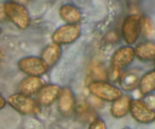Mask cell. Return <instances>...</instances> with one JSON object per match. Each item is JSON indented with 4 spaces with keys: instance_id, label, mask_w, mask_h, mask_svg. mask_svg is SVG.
Masks as SVG:
<instances>
[{
    "instance_id": "6da1fadb",
    "label": "cell",
    "mask_w": 155,
    "mask_h": 129,
    "mask_svg": "<svg viewBox=\"0 0 155 129\" xmlns=\"http://www.w3.org/2000/svg\"><path fill=\"white\" fill-rule=\"evenodd\" d=\"M6 18L15 27L25 30L30 27V16L27 8L16 2H5L3 5Z\"/></svg>"
},
{
    "instance_id": "7a4b0ae2",
    "label": "cell",
    "mask_w": 155,
    "mask_h": 129,
    "mask_svg": "<svg viewBox=\"0 0 155 129\" xmlns=\"http://www.w3.org/2000/svg\"><path fill=\"white\" fill-rule=\"evenodd\" d=\"M88 89L95 98L106 102L113 103L124 95L120 88L104 80L91 82L88 85Z\"/></svg>"
},
{
    "instance_id": "3957f363",
    "label": "cell",
    "mask_w": 155,
    "mask_h": 129,
    "mask_svg": "<svg viewBox=\"0 0 155 129\" xmlns=\"http://www.w3.org/2000/svg\"><path fill=\"white\" fill-rule=\"evenodd\" d=\"M6 102L13 110L24 116L36 115L39 112V105L36 100L20 92L10 95Z\"/></svg>"
},
{
    "instance_id": "277c9868",
    "label": "cell",
    "mask_w": 155,
    "mask_h": 129,
    "mask_svg": "<svg viewBox=\"0 0 155 129\" xmlns=\"http://www.w3.org/2000/svg\"><path fill=\"white\" fill-rule=\"evenodd\" d=\"M141 34V16L136 14L130 15L124 19L121 27V35L127 45L136 43Z\"/></svg>"
},
{
    "instance_id": "5b68a950",
    "label": "cell",
    "mask_w": 155,
    "mask_h": 129,
    "mask_svg": "<svg viewBox=\"0 0 155 129\" xmlns=\"http://www.w3.org/2000/svg\"><path fill=\"white\" fill-rule=\"evenodd\" d=\"M18 67L28 76H39L45 75L49 69L46 63L36 56H27L18 61Z\"/></svg>"
},
{
    "instance_id": "8992f818",
    "label": "cell",
    "mask_w": 155,
    "mask_h": 129,
    "mask_svg": "<svg viewBox=\"0 0 155 129\" xmlns=\"http://www.w3.org/2000/svg\"><path fill=\"white\" fill-rule=\"evenodd\" d=\"M81 26L80 24H68L58 27L51 35L54 43L61 45H69L75 42L81 35Z\"/></svg>"
},
{
    "instance_id": "52a82bcc",
    "label": "cell",
    "mask_w": 155,
    "mask_h": 129,
    "mask_svg": "<svg viewBox=\"0 0 155 129\" xmlns=\"http://www.w3.org/2000/svg\"><path fill=\"white\" fill-rule=\"evenodd\" d=\"M134 49L132 46L126 45L117 49L110 59L112 72L116 77L123 69L130 66L135 59Z\"/></svg>"
},
{
    "instance_id": "ba28073f",
    "label": "cell",
    "mask_w": 155,
    "mask_h": 129,
    "mask_svg": "<svg viewBox=\"0 0 155 129\" xmlns=\"http://www.w3.org/2000/svg\"><path fill=\"white\" fill-rule=\"evenodd\" d=\"M129 113L136 122L141 124H151L155 119L154 109L143 100L131 99Z\"/></svg>"
},
{
    "instance_id": "9c48e42d",
    "label": "cell",
    "mask_w": 155,
    "mask_h": 129,
    "mask_svg": "<svg viewBox=\"0 0 155 129\" xmlns=\"http://www.w3.org/2000/svg\"><path fill=\"white\" fill-rule=\"evenodd\" d=\"M57 102L59 112L63 116H70L74 113L76 107V98L71 88H61Z\"/></svg>"
},
{
    "instance_id": "30bf717a",
    "label": "cell",
    "mask_w": 155,
    "mask_h": 129,
    "mask_svg": "<svg viewBox=\"0 0 155 129\" xmlns=\"http://www.w3.org/2000/svg\"><path fill=\"white\" fill-rule=\"evenodd\" d=\"M61 87L56 84H45L37 93L36 102L42 107H48L57 101Z\"/></svg>"
},
{
    "instance_id": "8fae6325",
    "label": "cell",
    "mask_w": 155,
    "mask_h": 129,
    "mask_svg": "<svg viewBox=\"0 0 155 129\" xmlns=\"http://www.w3.org/2000/svg\"><path fill=\"white\" fill-rule=\"evenodd\" d=\"M45 85V82L42 77L27 76L20 82L18 90L20 93L31 97L36 95Z\"/></svg>"
},
{
    "instance_id": "7c38bea8",
    "label": "cell",
    "mask_w": 155,
    "mask_h": 129,
    "mask_svg": "<svg viewBox=\"0 0 155 129\" xmlns=\"http://www.w3.org/2000/svg\"><path fill=\"white\" fill-rule=\"evenodd\" d=\"M61 54V46L51 42L43 48L40 54V58L46 63L48 67H51L58 62Z\"/></svg>"
},
{
    "instance_id": "4fadbf2b",
    "label": "cell",
    "mask_w": 155,
    "mask_h": 129,
    "mask_svg": "<svg viewBox=\"0 0 155 129\" xmlns=\"http://www.w3.org/2000/svg\"><path fill=\"white\" fill-rule=\"evenodd\" d=\"M58 13L61 18L68 24H80L83 18L80 9L69 3L61 6Z\"/></svg>"
},
{
    "instance_id": "5bb4252c",
    "label": "cell",
    "mask_w": 155,
    "mask_h": 129,
    "mask_svg": "<svg viewBox=\"0 0 155 129\" xmlns=\"http://www.w3.org/2000/svg\"><path fill=\"white\" fill-rule=\"evenodd\" d=\"M131 98L129 95H123L112 103L110 106V114L115 119H122L125 117L130 111V104Z\"/></svg>"
},
{
    "instance_id": "9a60e30c",
    "label": "cell",
    "mask_w": 155,
    "mask_h": 129,
    "mask_svg": "<svg viewBox=\"0 0 155 129\" xmlns=\"http://www.w3.org/2000/svg\"><path fill=\"white\" fill-rule=\"evenodd\" d=\"M134 49L135 57L142 61H153L155 57V45L153 42L146 41L138 44Z\"/></svg>"
},
{
    "instance_id": "2e32d148",
    "label": "cell",
    "mask_w": 155,
    "mask_h": 129,
    "mask_svg": "<svg viewBox=\"0 0 155 129\" xmlns=\"http://www.w3.org/2000/svg\"><path fill=\"white\" fill-rule=\"evenodd\" d=\"M139 89L143 95H148L154 91L155 89V72L154 69L148 71L139 79Z\"/></svg>"
},
{
    "instance_id": "e0dca14e",
    "label": "cell",
    "mask_w": 155,
    "mask_h": 129,
    "mask_svg": "<svg viewBox=\"0 0 155 129\" xmlns=\"http://www.w3.org/2000/svg\"><path fill=\"white\" fill-rule=\"evenodd\" d=\"M139 78L137 74L133 72H127L121 76L120 83V86L125 91H133L139 84Z\"/></svg>"
},
{
    "instance_id": "ac0fdd59",
    "label": "cell",
    "mask_w": 155,
    "mask_h": 129,
    "mask_svg": "<svg viewBox=\"0 0 155 129\" xmlns=\"http://www.w3.org/2000/svg\"><path fill=\"white\" fill-rule=\"evenodd\" d=\"M141 33L145 37H151L154 35V25L148 17H141Z\"/></svg>"
},
{
    "instance_id": "d6986e66",
    "label": "cell",
    "mask_w": 155,
    "mask_h": 129,
    "mask_svg": "<svg viewBox=\"0 0 155 129\" xmlns=\"http://www.w3.org/2000/svg\"><path fill=\"white\" fill-rule=\"evenodd\" d=\"M88 129H107V128L104 119L96 118L89 124Z\"/></svg>"
},
{
    "instance_id": "ffe728a7",
    "label": "cell",
    "mask_w": 155,
    "mask_h": 129,
    "mask_svg": "<svg viewBox=\"0 0 155 129\" xmlns=\"http://www.w3.org/2000/svg\"><path fill=\"white\" fill-rule=\"evenodd\" d=\"M5 18H6V16H5V14L3 5H0V22L4 21Z\"/></svg>"
},
{
    "instance_id": "44dd1931",
    "label": "cell",
    "mask_w": 155,
    "mask_h": 129,
    "mask_svg": "<svg viewBox=\"0 0 155 129\" xmlns=\"http://www.w3.org/2000/svg\"><path fill=\"white\" fill-rule=\"evenodd\" d=\"M6 104H7V102H6V100L5 99L4 97H3L2 95L0 94V110H2V109L5 107Z\"/></svg>"
},
{
    "instance_id": "7402d4cb",
    "label": "cell",
    "mask_w": 155,
    "mask_h": 129,
    "mask_svg": "<svg viewBox=\"0 0 155 129\" xmlns=\"http://www.w3.org/2000/svg\"><path fill=\"white\" fill-rule=\"evenodd\" d=\"M122 129H132V128H130V127H124V128H122Z\"/></svg>"
},
{
    "instance_id": "603a6c76",
    "label": "cell",
    "mask_w": 155,
    "mask_h": 129,
    "mask_svg": "<svg viewBox=\"0 0 155 129\" xmlns=\"http://www.w3.org/2000/svg\"><path fill=\"white\" fill-rule=\"evenodd\" d=\"M2 30L1 27H0V35H1V34H2Z\"/></svg>"
},
{
    "instance_id": "cb8c5ba5",
    "label": "cell",
    "mask_w": 155,
    "mask_h": 129,
    "mask_svg": "<svg viewBox=\"0 0 155 129\" xmlns=\"http://www.w3.org/2000/svg\"><path fill=\"white\" fill-rule=\"evenodd\" d=\"M0 56H1V51H0Z\"/></svg>"
}]
</instances>
